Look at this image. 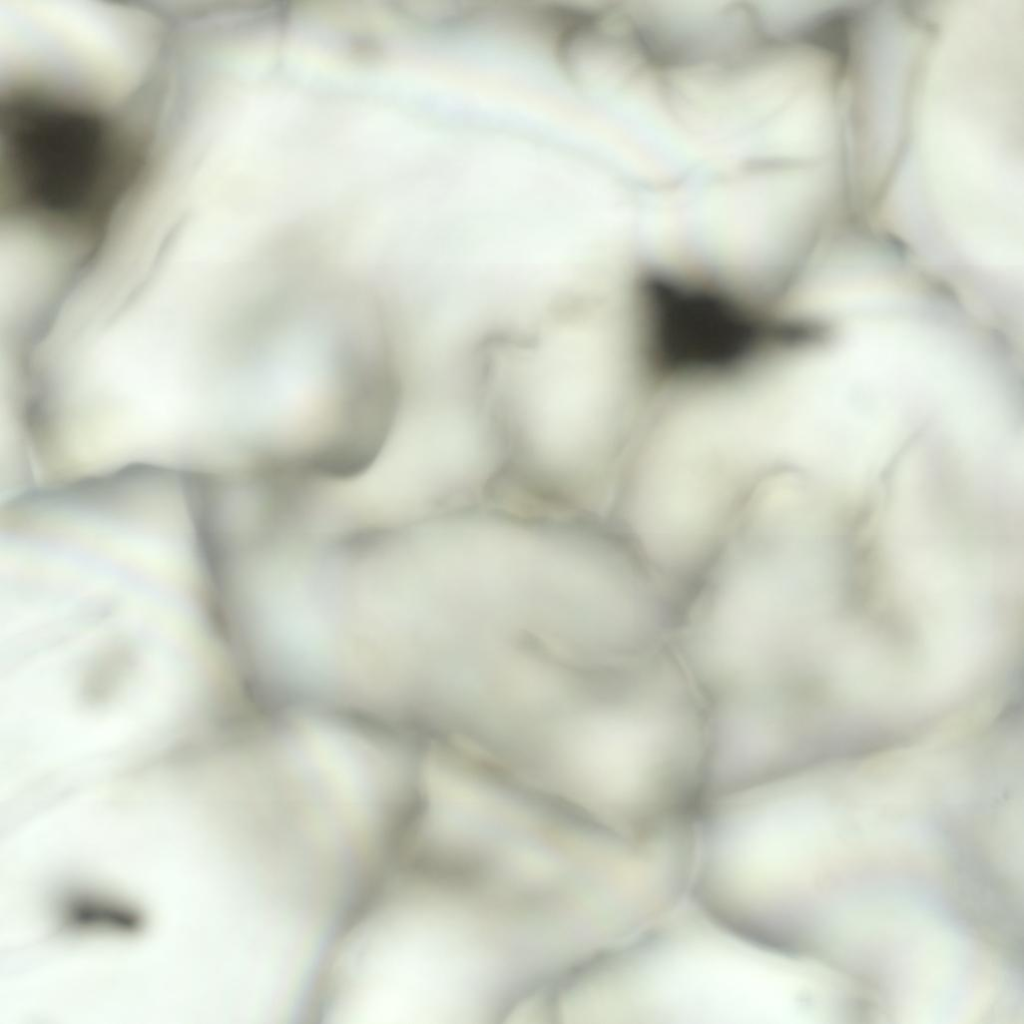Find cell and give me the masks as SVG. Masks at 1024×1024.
Here are the masks:
<instances>
[{
    "mask_svg": "<svg viewBox=\"0 0 1024 1024\" xmlns=\"http://www.w3.org/2000/svg\"><path fill=\"white\" fill-rule=\"evenodd\" d=\"M544 316L495 337L483 388L506 477L543 502L583 509L614 483L635 409L617 341L602 342L594 314L572 308Z\"/></svg>",
    "mask_w": 1024,
    "mask_h": 1024,
    "instance_id": "1",
    "label": "cell"
},
{
    "mask_svg": "<svg viewBox=\"0 0 1024 1024\" xmlns=\"http://www.w3.org/2000/svg\"><path fill=\"white\" fill-rule=\"evenodd\" d=\"M681 263H651L626 283L621 318L637 392L681 400L746 392L803 349L799 314L760 281Z\"/></svg>",
    "mask_w": 1024,
    "mask_h": 1024,
    "instance_id": "2",
    "label": "cell"
},
{
    "mask_svg": "<svg viewBox=\"0 0 1024 1024\" xmlns=\"http://www.w3.org/2000/svg\"><path fill=\"white\" fill-rule=\"evenodd\" d=\"M8 86L1 103V215L61 233L105 226L139 189L146 166L128 108L58 82Z\"/></svg>",
    "mask_w": 1024,
    "mask_h": 1024,
    "instance_id": "3",
    "label": "cell"
},
{
    "mask_svg": "<svg viewBox=\"0 0 1024 1024\" xmlns=\"http://www.w3.org/2000/svg\"><path fill=\"white\" fill-rule=\"evenodd\" d=\"M629 1024H806L815 982L800 958L687 900L623 952Z\"/></svg>",
    "mask_w": 1024,
    "mask_h": 1024,
    "instance_id": "4",
    "label": "cell"
},
{
    "mask_svg": "<svg viewBox=\"0 0 1024 1024\" xmlns=\"http://www.w3.org/2000/svg\"><path fill=\"white\" fill-rule=\"evenodd\" d=\"M632 46H633V43H632ZM631 52H632V50H631ZM630 59H631V56H630ZM629 64H630V61H629ZM628 69H629V66H628ZM627 75H628V72H627ZM626 81H627V78H626ZM625 107H626V85H625Z\"/></svg>",
    "mask_w": 1024,
    "mask_h": 1024,
    "instance_id": "5",
    "label": "cell"
}]
</instances>
